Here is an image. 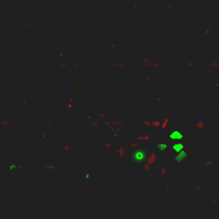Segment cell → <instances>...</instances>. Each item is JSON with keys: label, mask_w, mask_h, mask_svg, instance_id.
<instances>
[{"label": "cell", "mask_w": 219, "mask_h": 219, "mask_svg": "<svg viewBox=\"0 0 219 219\" xmlns=\"http://www.w3.org/2000/svg\"><path fill=\"white\" fill-rule=\"evenodd\" d=\"M187 152H185L184 150L181 151V152H178V153L176 154V162H182L183 160L187 158Z\"/></svg>", "instance_id": "obj_1"}, {"label": "cell", "mask_w": 219, "mask_h": 219, "mask_svg": "<svg viewBox=\"0 0 219 219\" xmlns=\"http://www.w3.org/2000/svg\"><path fill=\"white\" fill-rule=\"evenodd\" d=\"M170 138H172L173 139H182V135L179 131H175L170 134Z\"/></svg>", "instance_id": "obj_2"}, {"label": "cell", "mask_w": 219, "mask_h": 219, "mask_svg": "<svg viewBox=\"0 0 219 219\" xmlns=\"http://www.w3.org/2000/svg\"><path fill=\"white\" fill-rule=\"evenodd\" d=\"M183 147H184V146L181 143H176V145L173 146V149H174L177 153L180 152H181V151H183Z\"/></svg>", "instance_id": "obj_3"}, {"label": "cell", "mask_w": 219, "mask_h": 219, "mask_svg": "<svg viewBox=\"0 0 219 219\" xmlns=\"http://www.w3.org/2000/svg\"><path fill=\"white\" fill-rule=\"evenodd\" d=\"M158 148L159 149V150H161V151H163V150H165V149L167 148V145L165 143H160V144H158Z\"/></svg>", "instance_id": "obj_4"}, {"label": "cell", "mask_w": 219, "mask_h": 219, "mask_svg": "<svg viewBox=\"0 0 219 219\" xmlns=\"http://www.w3.org/2000/svg\"><path fill=\"white\" fill-rule=\"evenodd\" d=\"M218 215H219V213H218Z\"/></svg>", "instance_id": "obj_5"}]
</instances>
